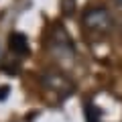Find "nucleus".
Instances as JSON below:
<instances>
[{
	"label": "nucleus",
	"mask_w": 122,
	"mask_h": 122,
	"mask_svg": "<svg viewBox=\"0 0 122 122\" xmlns=\"http://www.w3.org/2000/svg\"><path fill=\"white\" fill-rule=\"evenodd\" d=\"M0 53H2V49H0Z\"/></svg>",
	"instance_id": "423d86ee"
},
{
	"label": "nucleus",
	"mask_w": 122,
	"mask_h": 122,
	"mask_svg": "<svg viewBox=\"0 0 122 122\" xmlns=\"http://www.w3.org/2000/svg\"><path fill=\"white\" fill-rule=\"evenodd\" d=\"M49 51L57 57L59 61H73L75 59V47L71 41L69 33L65 30V26L57 25L49 35Z\"/></svg>",
	"instance_id": "f257e3e1"
},
{
	"label": "nucleus",
	"mask_w": 122,
	"mask_h": 122,
	"mask_svg": "<svg viewBox=\"0 0 122 122\" xmlns=\"http://www.w3.org/2000/svg\"><path fill=\"white\" fill-rule=\"evenodd\" d=\"M81 22L92 33H108L112 29V14L104 6H94L81 14Z\"/></svg>",
	"instance_id": "f03ea898"
},
{
	"label": "nucleus",
	"mask_w": 122,
	"mask_h": 122,
	"mask_svg": "<svg viewBox=\"0 0 122 122\" xmlns=\"http://www.w3.org/2000/svg\"><path fill=\"white\" fill-rule=\"evenodd\" d=\"M41 81H43L45 90L51 92V94H57L61 100H65L67 96H71L73 90H75L73 81H71L67 75H63L61 71H45Z\"/></svg>",
	"instance_id": "7ed1b4c3"
},
{
	"label": "nucleus",
	"mask_w": 122,
	"mask_h": 122,
	"mask_svg": "<svg viewBox=\"0 0 122 122\" xmlns=\"http://www.w3.org/2000/svg\"><path fill=\"white\" fill-rule=\"evenodd\" d=\"M114 2H116V4H118V6L122 8V0H114Z\"/></svg>",
	"instance_id": "39448f33"
},
{
	"label": "nucleus",
	"mask_w": 122,
	"mask_h": 122,
	"mask_svg": "<svg viewBox=\"0 0 122 122\" xmlns=\"http://www.w3.org/2000/svg\"><path fill=\"white\" fill-rule=\"evenodd\" d=\"M8 47L14 55H26L29 53V39L22 33H10L8 37Z\"/></svg>",
	"instance_id": "20e7f679"
}]
</instances>
